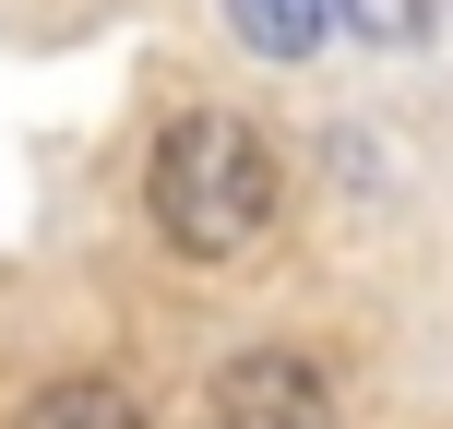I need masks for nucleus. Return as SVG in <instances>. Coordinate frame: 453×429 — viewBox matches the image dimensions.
<instances>
[{
    "mask_svg": "<svg viewBox=\"0 0 453 429\" xmlns=\"http://www.w3.org/2000/svg\"><path fill=\"white\" fill-rule=\"evenodd\" d=\"M143 203H156V239L180 263H250L287 215V156H274L263 119L239 108H180L156 132V167H143Z\"/></svg>",
    "mask_w": 453,
    "mask_h": 429,
    "instance_id": "obj_1",
    "label": "nucleus"
},
{
    "mask_svg": "<svg viewBox=\"0 0 453 429\" xmlns=\"http://www.w3.org/2000/svg\"><path fill=\"white\" fill-rule=\"evenodd\" d=\"M322 12H334L358 48H394V60H406V48H430V0H322Z\"/></svg>",
    "mask_w": 453,
    "mask_h": 429,
    "instance_id": "obj_5",
    "label": "nucleus"
},
{
    "mask_svg": "<svg viewBox=\"0 0 453 429\" xmlns=\"http://www.w3.org/2000/svg\"><path fill=\"white\" fill-rule=\"evenodd\" d=\"M12 429H143V394H132V382H108V370H60V382L24 394V418H12Z\"/></svg>",
    "mask_w": 453,
    "mask_h": 429,
    "instance_id": "obj_3",
    "label": "nucleus"
},
{
    "mask_svg": "<svg viewBox=\"0 0 453 429\" xmlns=\"http://www.w3.org/2000/svg\"><path fill=\"white\" fill-rule=\"evenodd\" d=\"M203 429H346V406H334V370L311 346H250V358L215 370Z\"/></svg>",
    "mask_w": 453,
    "mask_h": 429,
    "instance_id": "obj_2",
    "label": "nucleus"
},
{
    "mask_svg": "<svg viewBox=\"0 0 453 429\" xmlns=\"http://www.w3.org/2000/svg\"><path fill=\"white\" fill-rule=\"evenodd\" d=\"M226 12V36L250 48V60H322V36H334V12H322V0H215Z\"/></svg>",
    "mask_w": 453,
    "mask_h": 429,
    "instance_id": "obj_4",
    "label": "nucleus"
}]
</instances>
